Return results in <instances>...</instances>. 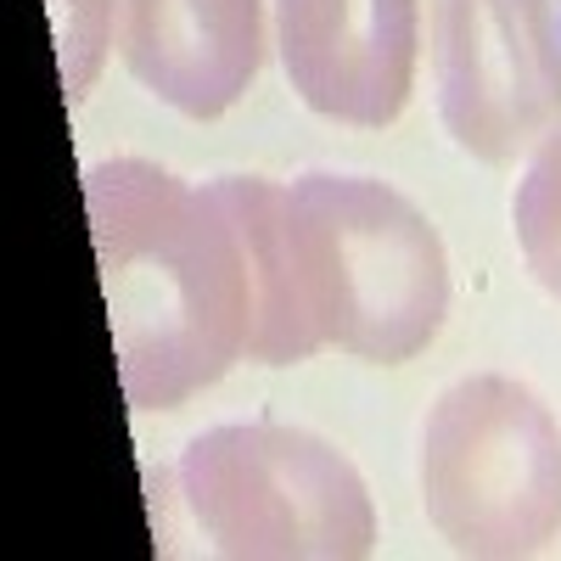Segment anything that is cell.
<instances>
[{
    "label": "cell",
    "mask_w": 561,
    "mask_h": 561,
    "mask_svg": "<svg viewBox=\"0 0 561 561\" xmlns=\"http://www.w3.org/2000/svg\"><path fill=\"white\" fill-rule=\"evenodd\" d=\"M51 18H57V39H62V84L79 102L90 90V79H96V68H102L113 23H102L84 0H51Z\"/></svg>",
    "instance_id": "cell-10"
},
{
    "label": "cell",
    "mask_w": 561,
    "mask_h": 561,
    "mask_svg": "<svg viewBox=\"0 0 561 561\" xmlns=\"http://www.w3.org/2000/svg\"><path fill=\"white\" fill-rule=\"evenodd\" d=\"M415 478L455 556L517 561L561 534V427L517 377L483 370L444 388L421 421Z\"/></svg>",
    "instance_id": "cell-4"
},
{
    "label": "cell",
    "mask_w": 561,
    "mask_h": 561,
    "mask_svg": "<svg viewBox=\"0 0 561 561\" xmlns=\"http://www.w3.org/2000/svg\"><path fill=\"white\" fill-rule=\"evenodd\" d=\"M135 84L185 118L230 113L264 62V0H113Z\"/></svg>",
    "instance_id": "cell-7"
},
{
    "label": "cell",
    "mask_w": 561,
    "mask_h": 561,
    "mask_svg": "<svg viewBox=\"0 0 561 561\" xmlns=\"http://www.w3.org/2000/svg\"><path fill=\"white\" fill-rule=\"evenodd\" d=\"M287 253L298 304L325 348L404 365L449 314V259L404 192L370 174L287 185Z\"/></svg>",
    "instance_id": "cell-2"
},
{
    "label": "cell",
    "mask_w": 561,
    "mask_h": 561,
    "mask_svg": "<svg viewBox=\"0 0 561 561\" xmlns=\"http://www.w3.org/2000/svg\"><path fill=\"white\" fill-rule=\"evenodd\" d=\"M84 219L129 410H174L248 359L253 270L208 185L113 158L84 174Z\"/></svg>",
    "instance_id": "cell-1"
},
{
    "label": "cell",
    "mask_w": 561,
    "mask_h": 561,
    "mask_svg": "<svg viewBox=\"0 0 561 561\" xmlns=\"http://www.w3.org/2000/svg\"><path fill=\"white\" fill-rule=\"evenodd\" d=\"M208 192L219 197L230 225L242 230L248 270H253V348H248V359H259V365L314 359L325 343L314 337V325L298 304V287H293L287 185H275L264 174H219V180H208Z\"/></svg>",
    "instance_id": "cell-8"
},
{
    "label": "cell",
    "mask_w": 561,
    "mask_h": 561,
    "mask_svg": "<svg viewBox=\"0 0 561 561\" xmlns=\"http://www.w3.org/2000/svg\"><path fill=\"white\" fill-rule=\"evenodd\" d=\"M298 102L332 124L388 129L415 79L421 0H270Z\"/></svg>",
    "instance_id": "cell-6"
},
{
    "label": "cell",
    "mask_w": 561,
    "mask_h": 561,
    "mask_svg": "<svg viewBox=\"0 0 561 561\" xmlns=\"http://www.w3.org/2000/svg\"><path fill=\"white\" fill-rule=\"evenodd\" d=\"M511 225H517L523 264L561 304V129H550L534 147L528 174L517 180V197H511Z\"/></svg>",
    "instance_id": "cell-9"
},
{
    "label": "cell",
    "mask_w": 561,
    "mask_h": 561,
    "mask_svg": "<svg viewBox=\"0 0 561 561\" xmlns=\"http://www.w3.org/2000/svg\"><path fill=\"white\" fill-rule=\"evenodd\" d=\"M438 118L478 163H517L561 129V28L550 0H433Z\"/></svg>",
    "instance_id": "cell-5"
},
{
    "label": "cell",
    "mask_w": 561,
    "mask_h": 561,
    "mask_svg": "<svg viewBox=\"0 0 561 561\" xmlns=\"http://www.w3.org/2000/svg\"><path fill=\"white\" fill-rule=\"evenodd\" d=\"M174 489L214 556L359 561L377 550V505L354 460L304 427L230 421L185 444Z\"/></svg>",
    "instance_id": "cell-3"
}]
</instances>
